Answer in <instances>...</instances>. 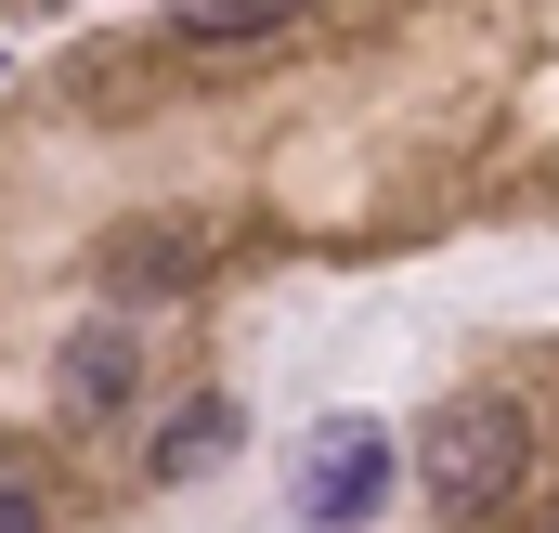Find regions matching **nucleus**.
Listing matches in <instances>:
<instances>
[{"label":"nucleus","mask_w":559,"mask_h":533,"mask_svg":"<svg viewBox=\"0 0 559 533\" xmlns=\"http://www.w3.org/2000/svg\"><path fill=\"white\" fill-rule=\"evenodd\" d=\"M118 299H143V286H182V273H195V248H182V235H143V248H118Z\"/></svg>","instance_id":"5"},{"label":"nucleus","mask_w":559,"mask_h":533,"mask_svg":"<svg viewBox=\"0 0 559 533\" xmlns=\"http://www.w3.org/2000/svg\"><path fill=\"white\" fill-rule=\"evenodd\" d=\"M378 495H391V442H378V416H338L299 469V508L325 533H352V521H378Z\"/></svg>","instance_id":"2"},{"label":"nucleus","mask_w":559,"mask_h":533,"mask_svg":"<svg viewBox=\"0 0 559 533\" xmlns=\"http://www.w3.org/2000/svg\"><path fill=\"white\" fill-rule=\"evenodd\" d=\"M521 455H534V416H508V403H442L417 442V482L442 521H468V508H495L508 482H521Z\"/></svg>","instance_id":"1"},{"label":"nucleus","mask_w":559,"mask_h":533,"mask_svg":"<svg viewBox=\"0 0 559 533\" xmlns=\"http://www.w3.org/2000/svg\"><path fill=\"white\" fill-rule=\"evenodd\" d=\"M0 533H39V482H26L13 455H0Z\"/></svg>","instance_id":"7"},{"label":"nucleus","mask_w":559,"mask_h":533,"mask_svg":"<svg viewBox=\"0 0 559 533\" xmlns=\"http://www.w3.org/2000/svg\"><path fill=\"white\" fill-rule=\"evenodd\" d=\"M131 391H143V352H131V325H118V312H105V325H79V339H66V365H52V403H66L79 429H105V416H118Z\"/></svg>","instance_id":"3"},{"label":"nucleus","mask_w":559,"mask_h":533,"mask_svg":"<svg viewBox=\"0 0 559 533\" xmlns=\"http://www.w3.org/2000/svg\"><path fill=\"white\" fill-rule=\"evenodd\" d=\"M169 13H182L195 39H248V26H286L299 0H169Z\"/></svg>","instance_id":"6"},{"label":"nucleus","mask_w":559,"mask_h":533,"mask_svg":"<svg viewBox=\"0 0 559 533\" xmlns=\"http://www.w3.org/2000/svg\"><path fill=\"white\" fill-rule=\"evenodd\" d=\"M235 442H248V416H235L222 391H195L169 429H156V442H143V482H195V469H222Z\"/></svg>","instance_id":"4"}]
</instances>
